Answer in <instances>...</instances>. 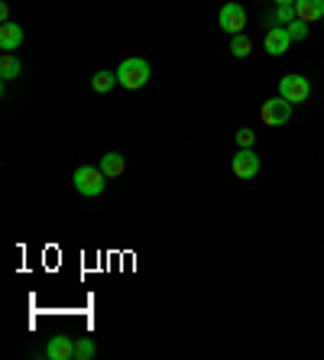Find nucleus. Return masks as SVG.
<instances>
[{"label": "nucleus", "instance_id": "a211bd4d", "mask_svg": "<svg viewBox=\"0 0 324 360\" xmlns=\"http://www.w3.org/2000/svg\"><path fill=\"white\" fill-rule=\"evenodd\" d=\"M285 30H289L292 42H295V39H305V36H308V23H302V20H292V23L285 26Z\"/></svg>", "mask_w": 324, "mask_h": 360}, {"label": "nucleus", "instance_id": "9b49d317", "mask_svg": "<svg viewBox=\"0 0 324 360\" xmlns=\"http://www.w3.org/2000/svg\"><path fill=\"white\" fill-rule=\"evenodd\" d=\"M124 169H127V160H124V153H108L104 160H101V172L108 179H117V176H124Z\"/></svg>", "mask_w": 324, "mask_h": 360}, {"label": "nucleus", "instance_id": "2eb2a0df", "mask_svg": "<svg viewBox=\"0 0 324 360\" xmlns=\"http://www.w3.org/2000/svg\"><path fill=\"white\" fill-rule=\"evenodd\" d=\"M231 52L237 56V59H247V56H250V39H247V36H243V33L233 36V39H231Z\"/></svg>", "mask_w": 324, "mask_h": 360}, {"label": "nucleus", "instance_id": "dca6fc26", "mask_svg": "<svg viewBox=\"0 0 324 360\" xmlns=\"http://www.w3.org/2000/svg\"><path fill=\"white\" fill-rule=\"evenodd\" d=\"M276 20H279V23H285V26H289L292 20H299V17H295V4H276Z\"/></svg>", "mask_w": 324, "mask_h": 360}, {"label": "nucleus", "instance_id": "39448f33", "mask_svg": "<svg viewBox=\"0 0 324 360\" xmlns=\"http://www.w3.org/2000/svg\"><path fill=\"white\" fill-rule=\"evenodd\" d=\"M217 23H221V30H224V33H231V36L243 33V26H247V10H243L240 4H224V7H221Z\"/></svg>", "mask_w": 324, "mask_h": 360}, {"label": "nucleus", "instance_id": "0eeeda50", "mask_svg": "<svg viewBox=\"0 0 324 360\" xmlns=\"http://www.w3.org/2000/svg\"><path fill=\"white\" fill-rule=\"evenodd\" d=\"M289 46H292V36L285 26H273V30H266V36H263V49H266L269 56H276V59L285 56Z\"/></svg>", "mask_w": 324, "mask_h": 360}, {"label": "nucleus", "instance_id": "7ed1b4c3", "mask_svg": "<svg viewBox=\"0 0 324 360\" xmlns=\"http://www.w3.org/2000/svg\"><path fill=\"white\" fill-rule=\"evenodd\" d=\"M259 117L269 127H283V124H289V117H292V104L283 94H279V98H269L266 104H263V110H259Z\"/></svg>", "mask_w": 324, "mask_h": 360}, {"label": "nucleus", "instance_id": "f257e3e1", "mask_svg": "<svg viewBox=\"0 0 324 360\" xmlns=\"http://www.w3.org/2000/svg\"><path fill=\"white\" fill-rule=\"evenodd\" d=\"M150 62L146 59H124L120 62V68H117V82L124 84L127 91H136V88H143V84L150 82Z\"/></svg>", "mask_w": 324, "mask_h": 360}, {"label": "nucleus", "instance_id": "20e7f679", "mask_svg": "<svg viewBox=\"0 0 324 360\" xmlns=\"http://www.w3.org/2000/svg\"><path fill=\"white\" fill-rule=\"evenodd\" d=\"M279 94H283L289 104H302V101H308V94H311V84H308L305 75H285L283 82H279Z\"/></svg>", "mask_w": 324, "mask_h": 360}, {"label": "nucleus", "instance_id": "aec40b11", "mask_svg": "<svg viewBox=\"0 0 324 360\" xmlns=\"http://www.w3.org/2000/svg\"><path fill=\"white\" fill-rule=\"evenodd\" d=\"M276 4H295V0H276Z\"/></svg>", "mask_w": 324, "mask_h": 360}, {"label": "nucleus", "instance_id": "4468645a", "mask_svg": "<svg viewBox=\"0 0 324 360\" xmlns=\"http://www.w3.org/2000/svg\"><path fill=\"white\" fill-rule=\"evenodd\" d=\"M94 357V341L91 338H78L75 341V360H91Z\"/></svg>", "mask_w": 324, "mask_h": 360}, {"label": "nucleus", "instance_id": "f3484780", "mask_svg": "<svg viewBox=\"0 0 324 360\" xmlns=\"http://www.w3.org/2000/svg\"><path fill=\"white\" fill-rule=\"evenodd\" d=\"M237 143H240V150H253V143H257V130L240 127V130H237Z\"/></svg>", "mask_w": 324, "mask_h": 360}, {"label": "nucleus", "instance_id": "f8f14e48", "mask_svg": "<svg viewBox=\"0 0 324 360\" xmlns=\"http://www.w3.org/2000/svg\"><path fill=\"white\" fill-rule=\"evenodd\" d=\"M20 68H23V62H20L13 52H4V56H0V78H4V82H13V78L20 75Z\"/></svg>", "mask_w": 324, "mask_h": 360}, {"label": "nucleus", "instance_id": "423d86ee", "mask_svg": "<svg viewBox=\"0 0 324 360\" xmlns=\"http://www.w3.org/2000/svg\"><path fill=\"white\" fill-rule=\"evenodd\" d=\"M231 169H233V176L247 182V179L259 176V156H257L253 150H237V156H233Z\"/></svg>", "mask_w": 324, "mask_h": 360}, {"label": "nucleus", "instance_id": "9d476101", "mask_svg": "<svg viewBox=\"0 0 324 360\" xmlns=\"http://www.w3.org/2000/svg\"><path fill=\"white\" fill-rule=\"evenodd\" d=\"M295 17H299L302 23L324 20V0H295Z\"/></svg>", "mask_w": 324, "mask_h": 360}, {"label": "nucleus", "instance_id": "6e6552de", "mask_svg": "<svg viewBox=\"0 0 324 360\" xmlns=\"http://www.w3.org/2000/svg\"><path fill=\"white\" fill-rule=\"evenodd\" d=\"M46 357L49 360H75V341L65 335L52 338V341L46 344Z\"/></svg>", "mask_w": 324, "mask_h": 360}, {"label": "nucleus", "instance_id": "1a4fd4ad", "mask_svg": "<svg viewBox=\"0 0 324 360\" xmlns=\"http://www.w3.org/2000/svg\"><path fill=\"white\" fill-rule=\"evenodd\" d=\"M23 46V26L20 23H4L0 26V52H13Z\"/></svg>", "mask_w": 324, "mask_h": 360}, {"label": "nucleus", "instance_id": "f03ea898", "mask_svg": "<svg viewBox=\"0 0 324 360\" xmlns=\"http://www.w3.org/2000/svg\"><path fill=\"white\" fill-rule=\"evenodd\" d=\"M104 172L94 166H78L75 169V176H72V182H75V188L82 195H88V198H98L101 192H104Z\"/></svg>", "mask_w": 324, "mask_h": 360}, {"label": "nucleus", "instance_id": "6ab92c4d", "mask_svg": "<svg viewBox=\"0 0 324 360\" xmlns=\"http://www.w3.org/2000/svg\"><path fill=\"white\" fill-rule=\"evenodd\" d=\"M0 20H4V23H10V7H7V4L0 7Z\"/></svg>", "mask_w": 324, "mask_h": 360}, {"label": "nucleus", "instance_id": "ddd939ff", "mask_svg": "<svg viewBox=\"0 0 324 360\" xmlns=\"http://www.w3.org/2000/svg\"><path fill=\"white\" fill-rule=\"evenodd\" d=\"M114 84H120V82H117V72H98V75L91 78V88L98 94H108Z\"/></svg>", "mask_w": 324, "mask_h": 360}]
</instances>
